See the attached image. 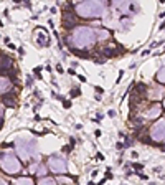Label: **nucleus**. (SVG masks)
I'll list each match as a JSON object with an SVG mask.
<instances>
[{
  "mask_svg": "<svg viewBox=\"0 0 165 185\" xmlns=\"http://www.w3.org/2000/svg\"><path fill=\"white\" fill-rule=\"evenodd\" d=\"M162 109H163V107H162L160 104L153 102L152 106L147 107V111H145V117H147V119H155V117H158V116L162 114Z\"/></svg>",
  "mask_w": 165,
  "mask_h": 185,
  "instance_id": "0eeeda50",
  "label": "nucleus"
},
{
  "mask_svg": "<svg viewBox=\"0 0 165 185\" xmlns=\"http://www.w3.org/2000/svg\"><path fill=\"white\" fill-rule=\"evenodd\" d=\"M74 10L82 18H98L102 17L106 12V4L104 2H79L74 5Z\"/></svg>",
  "mask_w": 165,
  "mask_h": 185,
  "instance_id": "f03ea898",
  "label": "nucleus"
},
{
  "mask_svg": "<svg viewBox=\"0 0 165 185\" xmlns=\"http://www.w3.org/2000/svg\"><path fill=\"white\" fill-rule=\"evenodd\" d=\"M155 78H157V81L160 84H165V66H162L160 70L157 71V76H155Z\"/></svg>",
  "mask_w": 165,
  "mask_h": 185,
  "instance_id": "9b49d317",
  "label": "nucleus"
},
{
  "mask_svg": "<svg viewBox=\"0 0 165 185\" xmlns=\"http://www.w3.org/2000/svg\"><path fill=\"white\" fill-rule=\"evenodd\" d=\"M88 185H94V183H93V182H89V183H88Z\"/></svg>",
  "mask_w": 165,
  "mask_h": 185,
  "instance_id": "c756f323",
  "label": "nucleus"
},
{
  "mask_svg": "<svg viewBox=\"0 0 165 185\" xmlns=\"http://www.w3.org/2000/svg\"><path fill=\"white\" fill-rule=\"evenodd\" d=\"M2 101H4V106L7 104V106H15V99H12V98H7V96H4L2 98Z\"/></svg>",
  "mask_w": 165,
  "mask_h": 185,
  "instance_id": "dca6fc26",
  "label": "nucleus"
},
{
  "mask_svg": "<svg viewBox=\"0 0 165 185\" xmlns=\"http://www.w3.org/2000/svg\"><path fill=\"white\" fill-rule=\"evenodd\" d=\"M162 150H163V152H165V147H162Z\"/></svg>",
  "mask_w": 165,
  "mask_h": 185,
  "instance_id": "7c9ffc66",
  "label": "nucleus"
},
{
  "mask_svg": "<svg viewBox=\"0 0 165 185\" xmlns=\"http://www.w3.org/2000/svg\"><path fill=\"white\" fill-rule=\"evenodd\" d=\"M17 185H33V180L30 177H18L17 178Z\"/></svg>",
  "mask_w": 165,
  "mask_h": 185,
  "instance_id": "f8f14e48",
  "label": "nucleus"
},
{
  "mask_svg": "<svg viewBox=\"0 0 165 185\" xmlns=\"http://www.w3.org/2000/svg\"><path fill=\"white\" fill-rule=\"evenodd\" d=\"M134 167H135L137 170H142V167H144V165H142V164H134Z\"/></svg>",
  "mask_w": 165,
  "mask_h": 185,
  "instance_id": "5701e85b",
  "label": "nucleus"
},
{
  "mask_svg": "<svg viewBox=\"0 0 165 185\" xmlns=\"http://www.w3.org/2000/svg\"><path fill=\"white\" fill-rule=\"evenodd\" d=\"M56 71H58V73H63V66H61V65H56Z\"/></svg>",
  "mask_w": 165,
  "mask_h": 185,
  "instance_id": "412c9836",
  "label": "nucleus"
},
{
  "mask_svg": "<svg viewBox=\"0 0 165 185\" xmlns=\"http://www.w3.org/2000/svg\"><path fill=\"white\" fill-rule=\"evenodd\" d=\"M102 55L106 56V58H111V56H117V53H116L114 48H104V50H102Z\"/></svg>",
  "mask_w": 165,
  "mask_h": 185,
  "instance_id": "ddd939ff",
  "label": "nucleus"
},
{
  "mask_svg": "<svg viewBox=\"0 0 165 185\" xmlns=\"http://www.w3.org/2000/svg\"><path fill=\"white\" fill-rule=\"evenodd\" d=\"M63 106L66 107V109H69V107H71V101H66V99H64V101H63Z\"/></svg>",
  "mask_w": 165,
  "mask_h": 185,
  "instance_id": "6ab92c4d",
  "label": "nucleus"
},
{
  "mask_svg": "<svg viewBox=\"0 0 165 185\" xmlns=\"http://www.w3.org/2000/svg\"><path fill=\"white\" fill-rule=\"evenodd\" d=\"M36 173H38V175H41V177H43L45 173H46V165H40V167H38V170H36Z\"/></svg>",
  "mask_w": 165,
  "mask_h": 185,
  "instance_id": "a211bd4d",
  "label": "nucleus"
},
{
  "mask_svg": "<svg viewBox=\"0 0 165 185\" xmlns=\"http://www.w3.org/2000/svg\"><path fill=\"white\" fill-rule=\"evenodd\" d=\"M48 167H50L51 172L58 173V175H63V173H66V170H68L66 160H64L63 157H59V155H51V157L48 159Z\"/></svg>",
  "mask_w": 165,
  "mask_h": 185,
  "instance_id": "39448f33",
  "label": "nucleus"
},
{
  "mask_svg": "<svg viewBox=\"0 0 165 185\" xmlns=\"http://www.w3.org/2000/svg\"><path fill=\"white\" fill-rule=\"evenodd\" d=\"M76 25V15L71 12H64L63 13V27L68 28V30H71V28Z\"/></svg>",
  "mask_w": 165,
  "mask_h": 185,
  "instance_id": "1a4fd4ad",
  "label": "nucleus"
},
{
  "mask_svg": "<svg viewBox=\"0 0 165 185\" xmlns=\"http://www.w3.org/2000/svg\"><path fill=\"white\" fill-rule=\"evenodd\" d=\"M150 53V50H145V51H142V56H147Z\"/></svg>",
  "mask_w": 165,
  "mask_h": 185,
  "instance_id": "bb28decb",
  "label": "nucleus"
},
{
  "mask_svg": "<svg viewBox=\"0 0 165 185\" xmlns=\"http://www.w3.org/2000/svg\"><path fill=\"white\" fill-rule=\"evenodd\" d=\"M27 84H28V86L32 84V76H28V78H27Z\"/></svg>",
  "mask_w": 165,
  "mask_h": 185,
  "instance_id": "a878e982",
  "label": "nucleus"
},
{
  "mask_svg": "<svg viewBox=\"0 0 165 185\" xmlns=\"http://www.w3.org/2000/svg\"><path fill=\"white\" fill-rule=\"evenodd\" d=\"M96 159L101 162V160H104V155H102V154H98V155H96Z\"/></svg>",
  "mask_w": 165,
  "mask_h": 185,
  "instance_id": "4be33fe9",
  "label": "nucleus"
},
{
  "mask_svg": "<svg viewBox=\"0 0 165 185\" xmlns=\"http://www.w3.org/2000/svg\"><path fill=\"white\" fill-rule=\"evenodd\" d=\"M0 167H2V172L8 173V175H15V173H18L20 170H22V162H20V159H17L12 154L2 152Z\"/></svg>",
  "mask_w": 165,
  "mask_h": 185,
  "instance_id": "20e7f679",
  "label": "nucleus"
},
{
  "mask_svg": "<svg viewBox=\"0 0 165 185\" xmlns=\"http://www.w3.org/2000/svg\"><path fill=\"white\" fill-rule=\"evenodd\" d=\"M71 98H78L79 94H81V89H79V88H74V89H71Z\"/></svg>",
  "mask_w": 165,
  "mask_h": 185,
  "instance_id": "f3484780",
  "label": "nucleus"
},
{
  "mask_svg": "<svg viewBox=\"0 0 165 185\" xmlns=\"http://www.w3.org/2000/svg\"><path fill=\"white\" fill-rule=\"evenodd\" d=\"M68 43L71 48L74 46L76 50H88L96 43V32L91 27H76L69 36H68Z\"/></svg>",
  "mask_w": 165,
  "mask_h": 185,
  "instance_id": "f257e3e1",
  "label": "nucleus"
},
{
  "mask_svg": "<svg viewBox=\"0 0 165 185\" xmlns=\"http://www.w3.org/2000/svg\"><path fill=\"white\" fill-rule=\"evenodd\" d=\"M139 177H140L142 180H147V175H145V173H139Z\"/></svg>",
  "mask_w": 165,
  "mask_h": 185,
  "instance_id": "b1692460",
  "label": "nucleus"
},
{
  "mask_svg": "<svg viewBox=\"0 0 165 185\" xmlns=\"http://www.w3.org/2000/svg\"><path fill=\"white\" fill-rule=\"evenodd\" d=\"M150 137L155 142H165V119L157 121L150 129Z\"/></svg>",
  "mask_w": 165,
  "mask_h": 185,
  "instance_id": "423d86ee",
  "label": "nucleus"
},
{
  "mask_svg": "<svg viewBox=\"0 0 165 185\" xmlns=\"http://www.w3.org/2000/svg\"><path fill=\"white\" fill-rule=\"evenodd\" d=\"M163 107H165V99H163Z\"/></svg>",
  "mask_w": 165,
  "mask_h": 185,
  "instance_id": "2f4dec72",
  "label": "nucleus"
},
{
  "mask_svg": "<svg viewBox=\"0 0 165 185\" xmlns=\"http://www.w3.org/2000/svg\"><path fill=\"white\" fill-rule=\"evenodd\" d=\"M94 61H96V63H104L106 58H94Z\"/></svg>",
  "mask_w": 165,
  "mask_h": 185,
  "instance_id": "aec40b11",
  "label": "nucleus"
},
{
  "mask_svg": "<svg viewBox=\"0 0 165 185\" xmlns=\"http://www.w3.org/2000/svg\"><path fill=\"white\" fill-rule=\"evenodd\" d=\"M12 88H13L12 79L8 78V76L2 75V79H0V93H2V96H7V93H10Z\"/></svg>",
  "mask_w": 165,
  "mask_h": 185,
  "instance_id": "6e6552de",
  "label": "nucleus"
},
{
  "mask_svg": "<svg viewBox=\"0 0 165 185\" xmlns=\"http://www.w3.org/2000/svg\"><path fill=\"white\" fill-rule=\"evenodd\" d=\"M15 149L22 160H28L36 154V142L30 137H18L15 141Z\"/></svg>",
  "mask_w": 165,
  "mask_h": 185,
  "instance_id": "7ed1b4c3",
  "label": "nucleus"
},
{
  "mask_svg": "<svg viewBox=\"0 0 165 185\" xmlns=\"http://www.w3.org/2000/svg\"><path fill=\"white\" fill-rule=\"evenodd\" d=\"M0 185H7V183H5V182H4V180H2V183H0Z\"/></svg>",
  "mask_w": 165,
  "mask_h": 185,
  "instance_id": "c85d7f7f",
  "label": "nucleus"
},
{
  "mask_svg": "<svg viewBox=\"0 0 165 185\" xmlns=\"http://www.w3.org/2000/svg\"><path fill=\"white\" fill-rule=\"evenodd\" d=\"M107 36H109V33L104 30V28H101V30H98V38L99 40H106Z\"/></svg>",
  "mask_w": 165,
  "mask_h": 185,
  "instance_id": "2eb2a0df",
  "label": "nucleus"
},
{
  "mask_svg": "<svg viewBox=\"0 0 165 185\" xmlns=\"http://www.w3.org/2000/svg\"><path fill=\"white\" fill-rule=\"evenodd\" d=\"M5 70H7V73H8V70H12V59L5 53H2V71H5Z\"/></svg>",
  "mask_w": 165,
  "mask_h": 185,
  "instance_id": "9d476101",
  "label": "nucleus"
},
{
  "mask_svg": "<svg viewBox=\"0 0 165 185\" xmlns=\"http://www.w3.org/2000/svg\"><path fill=\"white\" fill-rule=\"evenodd\" d=\"M94 136H96V137H101V131L98 129V131H96V132H94Z\"/></svg>",
  "mask_w": 165,
  "mask_h": 185,
  "instance_id": "cd10ccee",
  "label": "nucleus"
},
{
  "mask_svg": "<svg viewBox=\"0 0 165 185\" xmlns=\"http://www.w3.org/2000/svg\"><path fill=\"white\" fill-rule=\"evenodd\" d=\"M38 185H56V183H55V180L50 178V177H41L40 182H38Z\"/></svg>",
  "mask_w": 165,
  "mask_h": 185,
  "instance_id": "4468645a",
  "label": "nucleus"
},
{
  "mask_svg": "<svg viewBox=\"0 0 165 185\" xmlns=\"http://www.w3.org/2000/svg\"><path fill=\"white\" fill-rule=\"evenodd\" d=\"M107 114H109V116H111V117H114V116H116V111H112V109H111V111H109V112H107Z\"/></svg>",
  "mask_w": 165,
  "mask_h": 185,
  "instance_id": "393cba45",
  "label": "nucleus"
}]
</instances>
